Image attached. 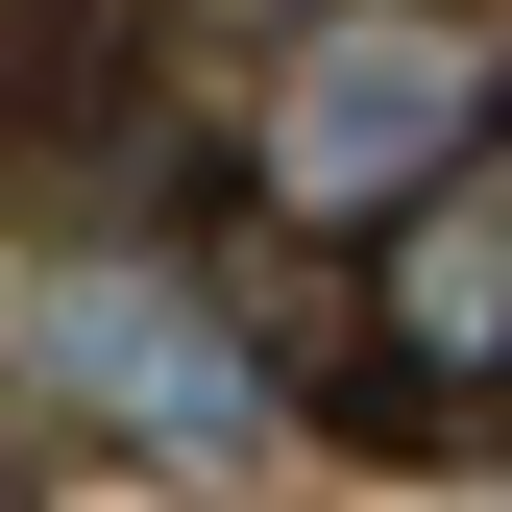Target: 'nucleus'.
Here are the masks:
<instances>
[{
    "label": "nucleus",
    "mask_w": 512,
    "mask_h": 512,
    "mask_svg": "<svg viewBox=\"0 0 512 512\" xmlns=\"http://www.w3.org/2000/svg\"><path fill=\"white\" fill-rule=\"evenodd\" d=\"M488 366H512V196L439 171V196L391 220V391L366 415H439V391H488Z\"/></svg>",
    "instance_id": "7ed1b4c3"
},
{
    "label": "nucleus",
    "mask_w": 512,
    "mask_h": 512,
    "mask_svg": "<svg viewBox=\"0 0 512 512\" xmlns=\"http://www.w3.org/2000/svg\"><path fill=\"white\" fill-rule=\"evenodd\" d=\"M488 122H512L488 25H439V0H317V25H293V74H269V122H244V171H269V220L391 244L439 171H488Z\"/></svg>",
    "instance_id": "f257e3e1"
},
{
    "label": "nucleus",
    "mask_w": 512,
    "mask_h": 512,
    "mask_svg": "<svg viewBox=\"0 0 512 512\" xmlns=\"http://www.w3.org/2000/svg\"><path fill=\"white\" fill-rule=\"evenodd\" d=\"M25 391L49 415H122L147 464H244L269 439V366H244V317L196 269H147V244H74V269H25Z\"/></svg>",
    "instance_id": "f03ea898"
},
{
    "label": "nucleus",
    "mask_w": 512,
    "mask_h": 512,
    "mask_svg": "<svg viewBox=\"0 0 512 512\" xmlns=\"http://www.w3.org/2000/svg\"><path fill=\"white\" fill-rule=\"evenodd\" d=\"M196 25H317V0H196Z\"/></svg>",
    "instance_id": "20e7f679"
}]
</instances>
